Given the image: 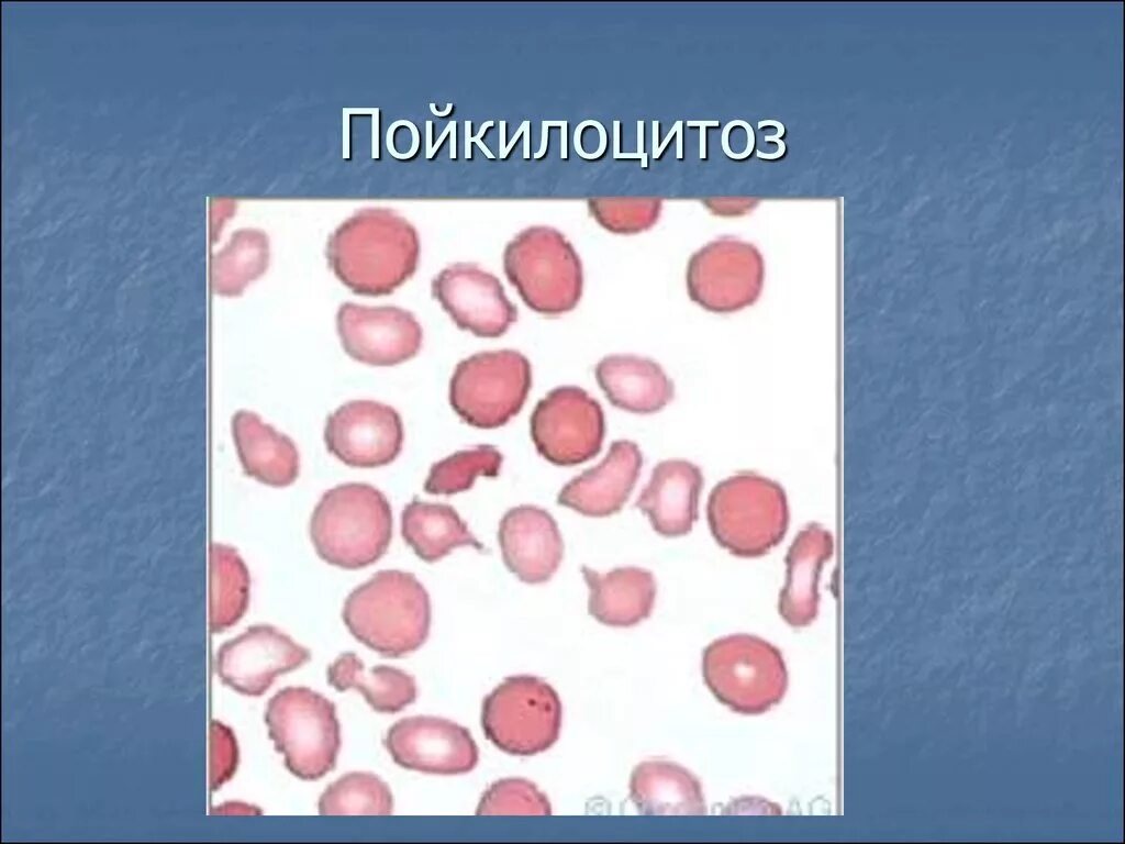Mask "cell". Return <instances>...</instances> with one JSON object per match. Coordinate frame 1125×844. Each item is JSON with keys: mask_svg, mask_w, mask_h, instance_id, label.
<instances>
[{"mask_svg": "<svg viewBox=\"0 0 1125 844\" xmlns=\"http://www.w3.org/2000/svg\"><path fill=\"white\" fill-rule=\"evenodd\" d=\"M415 229L387 209L354 213L328 236L326 259L336 278L354 293L389 295L408 280L419 263Z\"/></svg>", "mask_w": 1125, "mask_h": 844, "instance_id": "1", "label": "cell"}, {"mask_svg": "<svg viewBox=\"0 0 1125 844\" xmlns=\"http://www.w3.org/2000/svg\"><path fill=\"white\" fill-rule=\"evenodd\" d=\"M342 619L349 633L370 649L388 658L402 657L428 637L430 596L412 573L378 570L348 593Z\"/></svg>", "mask_w": 1125, "mask_h": 844, "instance_id": "2", "label": "cell"}, {"mask_svg": "<svg viewBox=\"0 0 1125 844\" xmlns=\"http://www.w3.org/2000/svg\"><path fill=\"white\" fill-rule=\"evenodd\" d=\"M392 510L386 496L366 482H346L323 492L309 534L318 556L343 569L375 564L392 538Z\"/></svg>", "mask_w": 1125, "mask_h": 844, "instance_id": "3", "label": "cell"}, {"mask_svg": "<svg viewBox=\"0 0 1125 844\" xmlns=\"http://www.w3.org/2000/svg\"><path fill=\"white\" fill-rule=\"evenodd\" d=\"M706 515L715 541L744 558L770 552L782 541L789 524L782 487L750 471L720 481L710 493Z\"/></svg>", "mask_w": 1125, "mask_h": 844, "instance_id": "4", "label": "cell"}, {"mask_svg": "<svg viewBox=\"0 0 1125 844\" xmlns=\"http://www.w3.org/2000/svg\"><path fill=\"white\" fill-rule=\"evenodd\" d=\"M702 676L721 703L747 715L770 710L788 688L779 648L750 634H733L709 644L702 653Z\"/></svg>", "mask_w": 1125, "mask_h": 844, "instance_id": "5", "label": "cell"}, {"mask_svg": "<svg viewBox=\"0 0 1125 844\" xmlns=\"http://www.w3.org/2000/svg\"><path fill=\"white\" fill-rule=\"evenodd\" d=\"M503 268L524 303L545 315L572 310L582 295L581 260L558 230L524 229L505 246Z\"/></svg>", "mask_w": 1125, "mask_h": 844, "instance_id": "6", "label": "cell"}, {"mask_svg": "<svg viewBox=\"0 0 1125 844\" xmlns=\"http://www.w3.org/2000/svg\"><path fill=\"white\" fill-rule=\"evenodd\" d=\"M264 718L292 775L318 780L335 768L341 732L331 700L309 687L289 686L268 700Z\"/></svg>", "mask_w": 1125, "mask_h": 844, "instance_id": "7", "label": "cell"}, {"mask_svg": "<svg viewBox=\"0 0 1125 844\" xmlns=\"http://www.w3.org/2000/svg\"><path fill=\"white\" fill-rule=\"evenodd\" d=\"M562 707L556 690L531 675L506 677L482 701L481 726L502 752L532 756L559 737Z\"/></svg>", "mask_w": 1125, "mask_h": 844, "instance_id": "8", "label": "cell"}, {"mask_svg": "<svg viewBox=\"0 0 1125 844\" xmlns=\"http://www.w3.org/2000/svg\"><path fill=\"white\" fill-rule=\"evenodd\" d=\"M531 385V365L521 353L480 352L456 365L449 381V403L467 424L497 429L521 411Z\"/></svg>", "mask_w": 1125, "mask_h": 844, "instance_id": "9", "label": "cell"}, {"mask_svg": "<svg viewBox=\"0 0 1125 844\" xmlns=\"http://www.w3.org/2000/svg\"><path fill=\"white\" fill-rule=\"evenodd\" d=\"M530 429L541 456L557 466H575L600 453L605 435L604 413L583 389L562 386L537 402Z\"/></svg>", "mask_w": 1125, "mask_h": 844, "instance_id": "10", "label": "cell"}, {"mask_svg": "<svg viewBox=\"0 0 1125 844\" xmlns=\"http://www.w3.org/2000/svg\"><path fill=\"white\" fill-rule=\"evenodd\" d=\"M765 263L753 245L720 238L695 252L687 267L690 299L703 309L731 313L754 304L761 295Z\"/></svg>", "mask_w": 1125, "mask_h": 844, "instance_id": "11", "label": "cell"}, {"mask_svg": "<svg viewBox=\"0 0 1125 844\" xmlns=\"http://www.w3.org/2000/svg\"><path fill=\"white\" fill-rule=\"evenodd\" d=\"M403 424L391 406L375 400H350L325 420L323 438L328 453L349 467L377 468L401 453Z\"/></svg>", "mask_w": 1125, "mask_h": 844, "instance_id": "12", "label": "cell"}, {"mask_svg": "<svg viewBox=\"0 0 1125 844\" xmlns=\"http://www.w3.org/2000/svg\"><path fill=\"white\" fill-rule=\"evenodd\" d=\"M383 745L399 766L432 775L471 771L479 758L468 729L433 715L406 717L392 724Z\"/></svg>", "mask_w": 1125, "mask_h": 844, "instance_id": "13", "label": "cell"}, {"mask_svg": "<svg viewBox=\"0 0 1125 844\" xmlns=\"http://www.w3.org/2000/svg\"><path fill=\"white\" fill-rule=\"evenodd\" d=\"M311 659L310 651L269 624H255L223 643L214 668L225 686L259 697L278 675L290 673Z\"/></svg>", "mask_w": 1125, "mask_h": 844, "instance_id": "14", "label": "cell"}, {"mask_svg": "<svg viewBox=\"0 0 1125 844\" xmlns=\"http://www.w3.org/2000/svg\"><path fill=\"white\" fill-rule=\"evenodd\" d=\"M336 330L348 356L374 366L405 362L422 344V327L413 313L394 306L343 302L336 313Z\"/></svg>", "mask_w": 1125, "mask_h": 844, "instance_id": "15", "label": "cell"}, {"mask_svg": "<svg viewBox=\"0 0 1125 844\" xmlns=\"http://www.w3.org/2000/svg\"><path fill=\"white\" fill-rule=\"evenodd\" d=\"M432 295L459 329L480 337H498L517 320L500 280L474 264L442 269L432 280Z\"/></svg>", "mask_w": 1125, "mask_h": 844, "instance_id": "16", "label": "cell"}, {"mask_svg": "<svg viewBox=\"0 0 1125 844\" xmlns=\"http://www.w3.org/2000/svg\"><path fill=\"white\" fill-rule=\"evenodd\" d=\"M498 541L506 568L521 581H548L560 566L564 542L552 514L536 506L508 510L499 523Z\"/></svg>", "mask_w": 1125, "mask_h": 844, "instance_id": "17", "label": "cell"}, {"mask_svg": "<svg viewBox=\"0 0 1125 844\" xmlns=\"http://www.w3.org/2000/svg\"><path fill=\"white\" fill-rule=\"evenodd\" d=\"M643 455L634 442H612L605 457L569 480L559 491L557 503L592 518L620 512L641 474Z\"/></svg>", "mask_w": 1125, "mask_h": 844, "instance_id": "18", "label": "cell"}, {"mask_svg": "<svg viewBox=\"0 0 1125 844\" xmlns=\"http://www.w3.org/2000/svg\"><path fill=\"white\" fill-rule=\"evenodd\" d=\"M703 488L701 469L683 459L658 463L635 501L653 529L665 537L688 534L698 519Z\"/></svg>", "mask_w": 1125, "mask_h": 844, "instance_id": "19", "label": "cell"}, {"mask_svg": "<svg viewBox=\"0 0 1125 844\" xmlns=\"http://www.w3.org/2000/svg\"><path fill=\"white\" fill-rule=\"evenodd\" d=\"M834 549L832 534L817 523L802 529L787 554V578L779 595L781 618L793 628L810 625L818 611V578Z\"/></svg>", "mask_w": 1125, "mask_h": 844, "instance_id": "20", "label": "cell"}, {"mask_svg": "<svg viewBox=\"0 0 1125 844\" xmlns=\"http://www.w3.org/2000/svg\"><path fill=\"white\" fill-rule=\"evenodd\" d=\"M581 574L590 591L588 611L598 622L630 628L651 614L657 585L649 570L627 566L600 574L582 566Z\"/></svg>", "mask_w": 1125, "mask_h": 844, "instance_id": "21", "label": "cell"}, {"mask_svg": "<svg viewBox=\"0 0 1125 844\" xmlns=\"http://www.w3.org/2000/svg\"><path fill=\"white\" fill-rule=\"evenodd\" d=\"M232 434L246 476L274 488H283L296 481L299 453L288 435L246 410L233 415Z\"/></svg>", "mask_w": 1125, "mask_h": 844, "instance_id": "22", "label": "cell"}, {"mask_svg": "<svg viewBox=\"0 0 1125 844\" xmlns=\"http://www.w3.org/2000/svg\"><path fill=\"white\" fill-rule=\"evenodd\" d=\"M597 381L612 406L636 414L660 411L672 399L675 387L656 362L631 354L602 358Z\"/></svg>", "mask_w": 1125, "mask_h": 844, "instance_id": "23", "label": "cell"}, {"mask_svg": "<svg viewBox=\"0 0 1125 844\" xmlns=\"http://www.w3.org/2000/svg\"><path fill=\"white\" fill-rule=\"evenodd\" d=\"M630 797L644 815H704L708 813L700 780L681 765L650 759L636 765Z\"/></svg>", "mask_w": 1125, "mask_h": 844, "instance_id": "24", "label": "cell"}, {"mask_svg": "<svg viewBox=\"0 0 1125 844\" xmlns=\"http://www.w3.org/2000/svg\"><path fill=\"white\" fill-rule=\"evenodd\" d=\"M401 535L415 555L426 563H435L460 546L484 551L454 507L426 502L416 497L402 510Z\"/></svg>", "mask_w": 1125, "mask_h": 844, "instance_id": "25", "label": "cell"}, {"mask_svg": "<svg viewBox=\"0 0 1125 844\" xmlns=\"http://www.w3.org/2000/svg\"><path fill=\"white\" fill-rule=\"evenodd\" d=\"M327 682L337 691L356 689L367 703L380 713H397L413 703L417 696L415 679L389 665L365 669L355 653H342L327 666Z\"/></svg>", "mask_w": 1125, "mask_h": 844, "instance_id": "26", "label": "cell"}, {"mask_svg": "<svg viewBox=\"0 0 1125 844\" xmlns=\"http://www.w3.org/2000/svg\"><path fill=\"white\" fill-rule=\"evenodd\" d=\"M248 569L232 546L213 544L211 549L210 630L220 633L245 613L249 600Z\"/></svg>", "mask_w": 1125, "mask_h": 844, "instance_id": "27", "label": "cell"}, {"mask_svg": "<svg viewBox=\"0 0 1125 844\" xmlns=\"http://www.w3.org/2000/svg\"><path fill=\"white\" fill-rule=\"evenodd\" d=\"M322 815H389L393 798L377 775L352 771L328 785L318 802Z\"/></svg>", "mask_w": 1125, "mask_h": 844, "instance_id": "28", "label": "cell"}, {"mask_svg": "<svg viewBox=\"0 0 1125 844\" xmlns=\"http://www.w3.org/2000/svg\"><path fill=\"white\" fill-rule=\"evenodd\" d=\"M502 463L503 455L492 445L458 451L431 466L423 488L436 496L464 492L472 488L478 477H497Z\"/></svg>", "mask_w": 1125, "mask_h": 844, "instance_id": "29", "label": "cell"}, {"mask_svg": "<svg viewBox=\"0 0 1125 844\" xmlns=\"http://www.w3.org/2000/svg\"><path fill=\"white\" fill-rule=\"evenodd\" d=\"M268 259L269 247L265 233L257 230L237 233L222 258L220 289L225 295H238L249 281L264 274Z\"/></svg>", "mask_w": 1125, "mask_h": 844, "instance_id": "30", "label": "cell"}, {"mask_svg": "<svg viewBox=\"0 0 1125 844\" xmlns=\"http://www.w3.org/2000/svg\"><path fill=\"white\" fill-rule=\"evenodd\" d=\"M478 815H550L552 804L537 786L524 778H503L482 795Z\"/></svg>", "mask_w": 1125, "mask_h": 844, "instance_id": "31", "label": "cell"}, {"mask_svg": "<svg viewBox=\"0 0 1125 844\" xmlns=\"http://www.w3.org/2000/svg\"><path fill=\"white\" fill-rule=\"evenodd\" d=\"M588 208L605 230L634 234L650 229L658 220L661 200L657 198H591Z\"/></svg>", "mask_w": 1125, "mask_h": 844, "instance_id": "32", "label": "cell"}, {"mask_svg": "<svg viewBox=\"0 0 1125 844\" xmlns=\"http://www.w3.org/2000/svg\"><path fill=\"white\" fill-rule=\"evenodd\" d=\"M210 742V788L215 791L234 775L238 749L232 730L216 720L211 723Z\"/></svg>", "mask_w": 1125, "mask_h": 844, "instance_id": "33", "label": "cell"}, {"mask_svg": "<svg viewBox=\"0 0 1125 844\" xmlns=\"http://www.w3.org/2000/svg\"><path fill=\"white\" fill-rule=\"evenodd\" d=\"M470 123H471L470 121H467V122H466V125H465V129H466V131H465V132H466V134H465V135H466V141H465V145H466V149H465V156H466V158H470V151H471V149H470V148H471L470 144H471V142H475V143H477V145H478V146H479V147L481 148V151H482V152L484 153V155H487V156H488V158H492V159H493V158H494V155H493V154H492V153H491V152H490V151L488 149V147H487V146H486V145H484V144H483V143H482V142L480 141L481 136H482V135H484V133H486V130H487L488 127H490V126H493V121H487V122H484V123H483V124H482V125L480 126L479 133H478V134H477V135H476L475 137H471V136H470V125H471Z\"/></svg>", "mask_w": 1125, "mask_h": 844, "instance_id": "34", "label": "cell"}, {"mask_svg": "<svg viewBox=\"0 0 1125 844\" xmlns=\"http://www.w3.org/2000/svg\"><path fill=\"white\" fill-rule=\"evenodd\" d=\"M550 125H553V126L561 125V121H559V122L544 121L542 123V143H541L539 151L534 154L535 158L542 157L545 154L546 149H547L548 126H550Z\"/></svg>", "mask_w": 1125, "mask_h": 844, "instance_id": "35", "label": "cell"}, {"mask_svg": "<svg viewBox=\"0 0 1125 844\" xmlns=\"http://www.w3.org/2000/svg\"><path fill=\"white\" fill-rule=\"evenodd\" d=\"M527 130H530V122L528 121L522 122L521 126L517 129V131L513 135L512 140L510 141V143L503 149L500 151V158H505L506 157V155L512 149L513 145L516 143V140H519L521 134L524 133Z\"/></svg>", "mask_w": 1125, "mask_h": 844, "instance_id": "36", "label": "cell"}, {"mask_svg": "<svg viewBox=\"0 0 1125 844\" xmlns=\"http://www.w3.org/2000/svg\"><path fill=\"white\" fill-rule=\"evenodd\" d=\"M561 158H567V122L561 121Z\"/></svg>", "mask_w": 1125, "mask_h": 844, "instance_id": "37", "label": "cell"}]
</instances>
